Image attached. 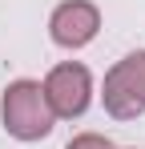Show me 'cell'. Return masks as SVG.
<instances>
[{"label": "cell", "instance_id": "obj_5", "mask_svg": "<svg viewBox=\"0 0 145 149\" xmlns=\"http://www.w3.org/2000/svg\"><path fill=\"white\" fill-rule=\"evenodd\" d=\"M65 149H113V145H109V137H101V133H81V137H72Z\"/></svg>", "mask_w": 145, "mask_h": 149}, {"label": "cell", "instance_id": "obj_1", "mask_svg": "<svg viewBox=\"0 0 145 149\" xmlns=\"http://www.w3.org/2000/svg\"><path fill=\"white\" fill-rule=\"evenodd\" d=\"M52 105L45 97V85L36 81H12L4 89V129L16 141H40L52 133Z\"/></svg>", "mask_w": 145, "mask_h": 149}, {"label": "cell", "instance_id": "obj_3", "mask_svg": "<svg viewBox=\"0 0 145 149\" xmlns=\"http://www.w3.org/2000/svg\"><path fill=\"white\" fill-rule=\"evenodd\" d=\"M45 97H48V105H52L56 117H81V113L89 109V97H93V77H89V69L77 65V61L56 65V69L45 77Z\"/></svg>", "mask_w": 145, "mask_h": 149}, {"label": "cell", "instance_id": "obj_4", "mask_svg": "<svg viewBox=\"0 0 145 149\" xmlns=\"http://www.w3.org/2000/svg\"><path fill=\"white\" fill-rule=\"evenodd\" d=\"M97 28H101V12H97V4H89V0H65L48 16V32H52V40L61 49L89 45L97 36Z\"/></svg>", "mask_w": 145, "mask_h": 149}, {"label": "cell", "instance_id": "obj_2", "mask_svg": "<svg viewBox=\"0 0 145 149\" xmlns=\"http://www.w3.org/2000/svg\"><path fill=\"white\" fill-rule=\"evenodd\" d=\"M105 109L117 121H133L145 113V49L129 52L105 73Z\"/></svg>", "mask_w": 145, "mask_h": 149}]
</instances>
